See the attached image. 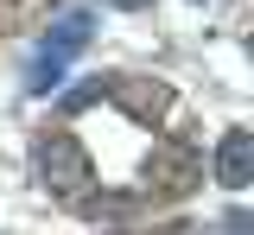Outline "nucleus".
<instances>
[{"mask_svg": "<svg viewBox=\"0 0 254 235\" xmlns=\"http://www.w3.org/2000/svg\"><path fill=\"white\" fill-rule=\"evenodd\" d=\"M38 178L51 184V197H83L89 191V153L76 134H45L38 140Z\"/></svg>", "mask_w": 254, "mask_h": 235, "instance_id": "f257e3e1", "label": "nucleus"}, {"mask_svg": "<svg viewBox=\"0 0 254 235\" xmlns=\"http://www.w3.org/2000/svg\"><path fill=\"white\" fill-rule=\"evenodd\" d=\"M89 38H95V13H89V6H70L58 26L45 32V45H38V70H32V83H45V76H64V64H70V58H76Z\"/></svg>", "mask_w": 254, "mask_h": 235, "instance_id": "f03ea898", "label": "nucleus"}, {"mask_svg": "<svg viewBox=\"0 0 254 235\" xmlns=\"http://www.w3.org/2000/svg\"><path fill=\"white\" fill-rule=\"evenodd\" d=\"M210 172H216L222 191H248V184H254V134H248V127H229V134L216 140Z\"/></svg>", "mask_w": 254, "mask_h": 235, "instance_id": "7ed1b4c3", "label": "nucleus"}, {"mask_svg": "<svg viewBox=\"0 0 254 235\" xmlns=\"http://www.w3.org/2000/svg\"><path fill=\"white\" fill-rule=\"evenodd\" d=\"M102 96H108V83H102V76H89V83H76V89L64 96V108L76 115V108H89V102H102Z\"/></svg>", "mask_w": 254, "mask_h": 235, "instance_id": "20e7f679", "label": "nucleus"}, {"mask_svg": "<svg viewBox=\"0 0 254 235\" xmlns=\"http://www.w3.org/2000/svg\"><path fill=\"white\" fill-rule=\"evenodd\" d=\"M229 235H248V216H242V210L229 216Z\"/></svg>", "mask_w": 254, "mask_h": 235, "instance_id": "39448f33", "label": "nucleus"}, {"mask_svg": "<svg viewBox=\"0 0 254 235\" xmlns=\"http://www.w3.org/2000/svg\"><path fill=\"white\" fill-rule=\"evenodd\" d=\"M115 6H121V13H140V6H146V0H115Z\"/></svg>", "mask_w": 254, "mask_h": 235, "instance_id": "423d86ee", "label": "nucleus"}, {"mask_svg": "<svg viewBox=\"0 0 254 235\" xmlns=\"http://www.w3.org/2000/svg\"><path fill=\"white\" fill-rule=\"evenodd\" d=\"M197 6H203V0H197Z\"/></svg>", "mask_w": 254, "mask_h": 235, "instance_id": "0eeeda50", "label": "nucleus"}]
</instances>
